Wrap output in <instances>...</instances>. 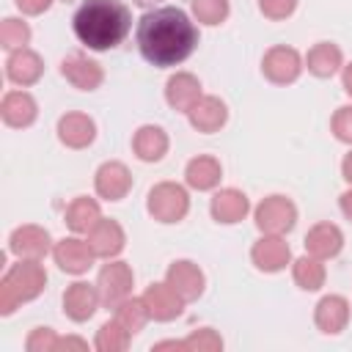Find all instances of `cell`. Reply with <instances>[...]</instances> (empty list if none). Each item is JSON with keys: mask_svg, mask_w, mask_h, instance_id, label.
I'll list each match as a JSON object with an SVG mask.
<instances>
[{"mask_svg": "<svg viewBox=\"0 0 352 352\" xmlns=\"http://www.w3.org/2000/svg\"><path fill=\"white\" fill-rule=\"evenodd\" d=\"M94 187H96V195L99 198H104V201H121L132 190V173H129V168L124 162L110 160V162L99 165L96 179H94Z\"/></svg>", "mask_w": 352, "mask_h": 352, "instance_id": "cell-10", "label": "cell"}, {"mask_svg": "<svg viewBox=\"0 0 352 352\" xmlns=\"http://www.w3.org/2000/svg\"><path fill=\"white\" fill-rule=\"evenodd\" d=\"M338 204H341V212L352 220V190H346V192L341 195V201H338Z\"/></svg>", "mask_w": 352, "mask_h": 352, "instance_id": "cell-39", "label": "cell"}, {"mask_svg": "<svg viewBox=\"0 0 352 352\" xmlns=\"http://www.w3.org/2000/svg\"><path fill=\"white\" fill-rule=\"evenodd\" d=\"M228 11H231L228 0H192V14L204 25H220V22H226Z\"/></svg>", "mask_w": 352, "mask_h": 352, "instance_id": "cell-33", "label": "cell"}, {"mask_svg": "<svg viewBox=\"0 0 352 352\" xmlns=\"http://www.w3.org/2000/svg\"><path fill=\"white\" fill-rule=\"evenodd\" d=\"M72 28L82 47L102 52L118 47L126 38L132 28V14L121 0H82L74 11Z\"/></svg>", "mask_w": 352, "mask_h": 352, "instance_id": "cell-2", "label": "cell"}, {"mask_svg": "<svg viewBox=\"0 0 352 352\" xmlns=\"http://www.w3.org/2000/svg\"><path fill=\"white\" fill-rule=\"evenodd\" d=\"M99 220H102V209H99V204H96L94 198H88V195H77V198L69 204V209H66V226H69L74 234H88Z\"/></svg>", "mask_w": 352, "mask_h": 352, "instance_id": "cell-28", "label": "cell"}, {"mask_svg": "<svg viewBox=\"0 0 352 352\" xmlns=\"http://www.w3.org/2000/svg\"><path fill=\"white\" fill-rule=\"evenodd\" d=\"M305 60L302 55L294 50V47H286V44H278L272 50L264 52V60H261V72L270 82H278V85H286V82H294L302 72Z\"/></svg>", "mask_w": 352, "mask_h": 352, "instance_id": "cell-7", "label": "cell"}, {"mask_svg": "<svg viewBox=\"0 0 352 352\" xmlns=\"http://www.w3.org/2000/svg\"><path fill=\"white\" fill-rule=\"evenodd\" d=\"M102 297H99V289L94 283H85V280H77L72 283L66 292H63V314L72 319V322H85L96 314Z\"/></svg>", "mask_w": 352, "mask_h": 352, "instance_id": "cell-12", "label": "cell"}, {"mask_svg": "<svg viewBox=\"0 0 352 352\" xmlns=\"http://www.w3.org/2000/svg\"><path fill=\"white\" fill-rule=\"evenodd\" d=\"M341 173H344V179L352 184V151L344 157V162H341Z\"/></svg>", "mask_w": 352, "mask_h": 352, "instance_id": "cell-40", "label": "cell"}, {"mask_svg": "<svg viewBox=\"0 0 352 352\" xmlns=\"http://www.w3.org/2000/svg\"><path fill=\"white\" fill-rule=\"evenodd\" d=\"M341 82H344V91L352 96V63L344 66V74H341Z\"/></svg>", "mask_w": 352, "mask_h": 352, "instance_id": "cell-41", "label": "cell"}, {"mask_svg": "<svg viewBox=\"0 0 352 352\" xmlns=\"http://www.w3.org/2000/svg\"><path fill=\"white\" fill-rule=\"evenodd\" d=\"M344 66V55L333 41H319L305 55V69L316 77H333Z\"/></svg>", "mask_w": 352, "mask_h": 352, "instance_id": "cell-26", "label": "cell"}, {"mask_svg": "<svg viewBox=\"0 0 352 352\" xmlns=\"http://www.w3.org/2000/svg\"><path fill=\"white\" fill-rule=\"evenodd\" d=\"M58 138L69 148H85L96 138V124L85 113H66L58 121Z\"/></svg>", "mask_w": 352, "mask_h": 352, "instance_id": "cell-20", "label": "cell"}, {"mask_svg": "<svg viewBox=\"0 0 352 352\" xmlns=\"http://www.w3.org/2000/svg\"><path fill=\"white\" fill-rule=\"evenodd\" d=\"M8 250L16 256V258H30V261H41L50 250H52V239L47 234V228L41 226H19L11 231L8 236Z\"/></svg>", "mask_w": 352, "mask_h": 352, "instance_id": "cell-8", "label": "cell"}, {"mask_svg": "<svg viewBox=\"0 0 352 352\" xmlns=\"http://www.w3.org/2000/svg\"><path fill=\"white\" fill-rule=\"evenodd\" d=\"M50 6H52V0H16V8H19L22 14H30V16L47 11Z\"/></svg>", "mask_w": 352, "mask_h": 352, "instance_id": "cell-38", "label": "cell"}, {"mask_svg": "<svg viewBox=\"0 0 352 352\" xmlns=\"http://www.w3.org/2000/svg\"><path fill=\"white\" fill-rule=\"evenodd\" d=\"M55 344H58V336H55L52 327H36V330L28 336V341H25V346H28L30 352H52Z\"/></svg>", "mask_w": 352, "mask_h": 352, "instance_id": "cell-36", "label": "cell"}, {"mask_svg": "<svg viewBox=\"0 0 352 352\" xmlns=\"http://www.w3.org/2000/svg\"><path fill=\"white\" fill-rule=\"evenodd\" d=\"M209 209H212V217H214L217 223L231 226V223H239V220L250 212V201H248V195H245L242 190H236V187H226V190L214 192Z\"/></svg>", "mask_w": 352, "mask_h": 352, "instance_id": "cell-24", "label": "cell"}, {"mask_svg": "<svg viewBox=\"0 0 352 352\" xmlns=\"http://www.w3.org/2000/svg\"><path fill=\"white\" fill-rule=\"evenodd\" d=\"M344 248V234L336 223H316L308 234H305V253L316 256V258H333L338 256Z\"/></svg>", "mask_w": 352, "mask_h": 352, "instance_id": "cell-21", "label": "cell"}, {"mask_svg": "<svg viewBox=\"0 0 352 352\" xmlns=\"http://www.w3.org/2000/svg\"><path fill=\"white\" fill-rule=\"evenodd\" d=\"M126 333H140L143 327H146V322L151 319V314H148V308H146V302H143V297H126L124 302H118L116 305V316H113Z\"/></svg>", "mask_w": 352, "mask_h": 352, "instance_id": "cell-30", "label": "cell"}, {"mask_svg": "<svg viewBox=\"0 0 352 352\" xmlns=\"http://www.w3.org/2000/svg\"><path fill=\"white\" fill-rule=\"evenodd\" d=\"M143 302H146L151 319H157V322H170V319H176V316L182 314V308H184V300L179 297V292H176L168 280H165V283H151V286H146Z\"/></svg>", "mask_w": 352, "mask_h": 352, "instance_id": "cell-13", "label": "cell"}, {"mask_svg": "<svg viewBox=\"0 0 352 352\" xmlns=\"http://www.w3.org/2000/svg\"><path fill=\"white\" fill-rule=\"evenodd\" d=\"M60 74H63L74 88H80V91H94V88H99L102 80H104L102 66H99L96 60L85 58L82 52L66 55L63 63H60Z\"/></svg>", "mask_w": 352, "mask_h": 352, "instance_id": "cell-14", "label": "cell"}, {"mask_svg": "<svg viewBox=\"0 0 352 352\" xmlns=\"http://www.w3.org/2000/svg\"><path fill=\"white\" fill-rule=\"evenodd\" d=\"M124 228L116 223V220H107L102 217L91 231H88V245L94 248L96 258H116L121 250H124Z\"/></svg>", "mask_w": 352, "mask_h": 352, "instance_id": "cell-18", "label": "cell"}, {"mask_svg": "<svg viewBox=\"0 0 352 352\" xmlns=\"http://www.w3.org/2000/svg\"><path fill=\"white\" fill-rule=\"evenodd\" d=\"M28 41H30V28H28V22H22V19H16V16H6L3 25H0V44H3L8 52H14V50H22Z\"/></svg>", "mask_w": 352, "mask_h": 352, "instance_id": "cell-32", "label": "cell"}, {"mask_svg": "<svg viewBox=\"0 0 352 352\" xmlns=\"http://www.w3.org/2000/svg\"><path fill=\"white\" fill-rule=\"evenodd\" d=\"M138 50L140 55L160 69L184 63L195 44H198V28L195 22L176 6H160L140 16L138 22Z\"/></svg>", "mask_w": 352, "mask_h": 352, "instance_id": "cell-1", "label": "cell"}, {"mask_svg": "<svg viewBox=\"0 0 352 352\" xmlns=\"http://www.w3.org/2000/svg\"><path fill=\"white\" fill-rule=\"evenodd\" d=\"M184 346L187 352H214V349H223V338L212 327H201L184 338Z\"/></svg>", "mask_w": 352, "mask_h": 352, "instance_id": "cell-34", "label": "cell"}, {"mask_svg": "<svg viewBox=\"0 0 352 352\" xmlns=\"http://www.w3.org/2000/svg\"><path fill=\"white\" fill-rule=\"evenodd\" d=\"M258 8L267 19H286L294 14L297 0H258Z\"/></svg>", "mask_w": 352, "mask_h": 352, "instance_id": "cell-37", "label": "cell"}, {"mask_svg": "<svg viewBox=\"0 0 352 352\" xmlns=\"http://www.w3.org/2000/svg\"><path fill=\"white\" fill-rule=\"evenodd\" d=\"M132 151L138 154V160L143 162H157L165 157L168 151V135L162 126H154V124H146L140 126L135 135H132Z\"/></svg>", "mask_w": 352, "mask_h": 352, "instance_id": "cell-25", "label": "cell"}, {"mask_svg": "<svg viewBox=\"0 0 352 352\" xmlns=\"http://www.w3.org/2000/svg\"><path fill=\"white\" fill-rule=\"evenodd\" d=\"M253 217H256L258 231H264V234H280L283 236L297 223V206L286 195H270V198H264L256 206Z\"/></svg>", "mask_w": 352, "mask_h": 352, "instance_id": "cell-5", "label": "cell"}, {"mask_svg": "<svg viewBox=\"0 0 352 352\" xmlns=\"http://www.w3.org/2000/svg\"><path fill=\"white\" fill-rule=\"evenodd\" d=\"M314 322L322 333L327 336H336L346 327L349 322V300L341 297V294H327L316 302V311H314Z\"/></svg>", "mask_w": 352, "mask_h": 352, "instance_id": "cell-16", "label": "cell"}, {"mask_svg": "<svg viewBox=\"0 0 352 352\" xmlns=\"http://www.w3.org/2000/svg\"><path fill=\"white\" fill-rule=\"evenodd\" d=\"M146 209L160 223H179L190 212V195L176 182H160L148 190Z\"/></svg>", "mask_w": 352, "mask_h": 352, "instance_id": "cell-4", "label": "cell"}, {"mask_svg": "<svg viewBox=\"0 0 352 352\" xmlns=\"http://www.w3.org/2000/svg\"><path fill=\"white\" fill-rule=\"evenodd\" d=\"M135 6H154V3H160V0H132Z\"/></svg>", "mask_w": 352, "mask_h": 352, "instance_id": "cell-42", "label": "cell"}, {"mask_svg": "<svg viewBox=\"0 0 352 352\" xmlns=\"http://www.w3.org/2000/svg\"><path fill=\"white\" fill-rule=\"evenodd\" d=\"M292 275H294V283L305 292H316L324 286V264H322V258H316L311 253H305L294 261Z\"/></svg>", "mask_w": 352, "mask_h": 352, "instance_id": "cell-29", "label": "cell"}, {"mask_svg": "<svg viewBox=\"0 0 352 352\" xmlns=\"http://www.w3.org/2000/svg\"><path fill=\"white\" fill-rule=\"evenodd\" d=\"M201 82L195 74L190 72H176L168 82H165V102L173 107V110H182L187 113L198 99H201Z\"/></svg>", "mask_w": 352, "mask_h": 352, "instance_id": "cell-22", "label": "cell"}, {"mask_svg": "<svg viewBox=\"0 0 352 352\" xmlns=\"http://www.w3.org/2000/svg\"><path fill=\"white\" fill-rule=\"evenodd\" d=\"M129 338H132V333H126L116 319H110V322H104V324L99 327L94 346H96L99 352H121V349L129 346Z\"/></svg>", "mask_w": 352, "mask_h": 352, "instance_id": "cell-31", "label": "cell"}, {"mask_svg": "<svg viewBox=\"0 0 352 352\" xmlns=\"http://www.w3.org/2000/svg\"><path fill=\"white\" fill-rule=\"evenodd\" d=\"M187 118L190 124L204 132V135H212L217 132L226 121H228V110H226V102L217 99V96H201L190 110H187Z\"/></svg>", "mask_w": 352, "mask_h": 352, "instance_id": "cell-17", "label": "cell"}, {"mask_svg": "<svg viewBox=\"0 0 352 352\" xmlns=\"http://www.w3.org/2000/svg\"><path fill=\"white\" fill-rule=\"evenodd\" d=\"M47 283V272L41 267V261H30V258H19L16 264H11L0 280V311L11 314L19 302H30L44 292Z\"/></svg>", "mask_w": 352, "mask_h": 352, "instance_id": "cell-3", "label": "cell"}, {"mask_svg": "<svg viewBox=\"0 0 352 352\" xmlns=\"http://www.w3.org/2000/svg\"><path fill=\"white\" fill-rule=\"evenodd\" d=\"M165 280L179 292V297H182L184 302L198 300V297L204 294V272H201L198 264H192V261H187V258L173 261V264L168 267Z\"/></svg>", "mask_w": 352, "mask_h": 352, "instance_id": "cell-15", "label": "cell"}, {"mask_svg": "<svg viewBox=\"0 0 352 352\" xmlns=\"http://www.w3.org/2000/svg\"><path fill=\"white\" fill-rule=\"evenodd\" d=\"M0 116H3V121H6L8 126L22 129V126H30V124L36 121L38 104H36V99H33L28 91H8V94L3 96Z\"/></svg>", "mask_w": 352, "mask_h": 352, "instance_id": "cell-23", "label": "cell"}, {"mask_svg": "<svg viewBox=\"0 0 352 352\" xmlns=\"http://www.w3.org/2000/svg\"><path fill=\"white\" fill-rule=\"evenodd\" d=\"M44 74V63H41V58L33 52V50H28V47H22V50H14L11 55H8V60H6V77L14 82V85H33V82H38V77Z\"/></svg>", "mask_w": 352, "mask_h": 352, "instance_id": "cell-19", "label": "cell"}, {"mask_svg": "<svg viewBox=\"0 0 352 352\" xmlns=\"http://www.w3.org/2000/svg\"><path fill=\"white\" fill-rule=\"evenodd\" d=\"M330 129L341 143H352V104H344L333 113Z\"/></svg>", "mask_w": 352, "mask_h": 352, "instance_id": "cell-35", "label": "cell"}, {"mask_svg": "<svg viewBox=\"0 0 352 352\" xmlns=\"http://www.w3.org/2000/svg\"><path fill=\"white\" fill-rule=\"evenodd\" d=\"M250 258L261 272H280L289 264L292 250H289V245H286V239L280 234H264L250 248Z\"/></svg>", "mask_w": 352, "mask_h": 352, "instance_id": "cell-11", "label": "cell"}, {"mask_svg": "<svg viewBox=\"0 0 352 352\" xmlns=\"http://www.w3.org/2000/svg\"><path fill=\"white\" fill-rule=\"evenodd\" d=\"M220 176H223V168L214 157L209 154H201V157H192L184 168V179L192 190H212L220 184Z\"/></svg>", "mask_w": 352, "mask_h": 352, "instance_id": "cell-27", "label": "cell"}, {"mask_svg": "<svg viewBox=\"0 0 352 352\" xmlns=\"http://www.w3.org/2000/svg\"><path fill=\"white\" fill-rule=\"evenodd\" d=\"M132 283H135V272L129 270L126 261H110V264H104L99 270V280H96L102 305L116 308L118 302H124L132 294Z\"/></svg>", "mask_w": 352, "mask_h": 352, "instance_id": "cell-6", "label": "cell"}, {"mask_svg": "<svg viewBox=\"0 0 352 352\" xmlns=\"http://www.w3.org/2000/svg\"><path fill=\"white\" fill-rule=\"evenodd\" d=\"M52 258L55 264L69 272V275H82L91 270V264L96 261V253L94 248L88 245V239H80V236H66L60 239L55 248H52Z\"/></svg>", "mask_w": 352, "mask_h": 352, "instance_id": "cell-9", "label": "cell"}]
</instances>
